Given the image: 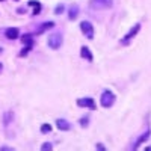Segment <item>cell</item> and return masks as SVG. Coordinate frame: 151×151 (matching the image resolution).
I'll use <instances>...</instances> for the list:
<instances>
[{
  "instance_id": "3",
  "label": "cell",
  "mask_w": 151,
  "mask_h": 151,
  "mask_svg": "<svg viewBox=\"0 0 151 151\" xmlns=\"http://www.w3.org/2000/svg\"><path fill=\"white\" fill-rule=\"evenodd\" d=\"M112 5H113V0H89V6L97 11L109 9L112 8Z\"/></svg>"
},
{
  "instance_id": "4",
  "label": "cell",
  "mask_w": 151,
  "mask_h": 151,
  "mask_svg": "<svg viewBox=\"0 0 151 151\" xmlns=\"http://www.w3.org/2000/svg\"><path fill=\"white\" fill-rule=\"evenodd\" d=\"M62 42H64V38H62L60 33H52V35L48 36V41H47L48 47L52 48V50H58V48H60Z\"/></svg>"
},
{
  "instance_id": "6",
  "label": "cell",
  "mask_w": 151,
  "mask_h": 151,
  "mask_svg": "<svg viewBox=\"0 0 151 151\" xmlns=\"http://www.w3.org/2000/svg\"><path fill=\"white\" fill-rule=\"evenodd\" d=\"M80 30L83 32V35L88 38V40H94V26H92V23L83 20L80 23Z\"/></svg>"
},
{
  "instance_id": "20",
  "label": "cell",
  "mask_w": 151,
  "mask_h": 151,
  "mask_svg": "<svg viewBox=\"0 0 151 151\" xmlns=\"http://www.w3.org/2000/svg\"><path fill=\"white\" fill-rule=\"evenodd\" d=\"M95 150H100V151H104L106 148L103 147V144H97V145H95Z\"/></svg>"
},
{
  "instance_id": "18",
  "label": "cell",
  "mask_w": 151,
  "mask_h": 151,
  "mask_svg": "<svg viewBox=\"0 0 151 151\" xmlns=\"http://www.w3.org/2000/svg\"><path fill=\"white\" fill-rule=\"evenodd\" d=\"M41 150H42V151H47V150L50 151V150H53V145L50 144V142H45V144L41 145Z\"/></svg>"
},
{
  "instance_id": "23",
  "label": "cell",
  "mask_w": 151,
  "mask_h": 151,
  "mask_svg": "<svg viewBox=\"0 0 151 151\" xmlns=\"http://www.w3.org/2000/svg\"><path fill=\"white\" fill-rule=\"evenodd\" d=\"M0 2H3V0H0Z\"/></svg>"
},
{
  "instance_id": "9",
  "label": "cell",
  "mask_w": 151,
  "mask_h": 151,
  "mask_svg": "<svg viewBox=\"0 0 151 151\" xmlns=\"http://www.w3.org/2000/svg\"><path fill=\"white\" fill-rule=\"evenodd\" d=\"M150 136H151V130L148 129L145 133H142V134L136 139V142L132 145V150H137V148H139V145H142L145 141H148V139H150Z\"/></svg>"
},
{
  "instance_id": "1",
  "label": "cell",
  "mask_w": 151,
  "mask_h": 151,
  "mask_svg": "<svg viewBox=\"0 0 151 151\" xmlns=\"http://www.w3.org/2000/svg\"><path fill=\"white\" fill-rule=\"evenodd\" d=\"M21 42L24 45V50H21V52H20V56H26L30 50L33 48V45H35V38H33L32 33H24L21 36Z\"/></svg>"
},
{
  "instance_id": "7",
  "label": "cell",
  "mask_w": 151,
  "mask_h": 151,
  "mask_svg": "<svg viewBox=\"0 0 151 151\" xmlns=\"http://www.w3.org/2000/svg\"><path fill=\"white\" fill-rule=\"evenodd\" d=\"M77 106L80 107H85V109H89V110H95V101H94V98L91 97H83V98H79L77 100Z\"/></svg>"
},
{
  "instance_id": "16",
  "label": "cell",
  "mask_w": 151,
  "mask_h": 151,
  "mask_svg": "<svg viewBox=\"0 0 151 151\" xmlns=\"http://www.w3.org/2000/svg\"><path fill=\"white\" fill-rule=\"evenodd\" d=\"M50 132H52V125H50V124H42L41 125V133L42 134H47Z\"/></svg>"
},
{
  "instance_id": "11",
  "label": "cell",
  "mask_w": 151,
  "mask_h": 151,
  "mask_svg": "<svg viewBox=\"0 0 151 151\" xmlns=\"http://www.w3.org/2000/svg\"><path fill=\"white\" fill-rule=\"evenodd\" d=\"M80 56H82L83 59H86L88 62H92V60H94V56H92V53H91L89 47H86V45H83V47L80 48Z\"/></svg>"
},
{
  "instance_id": "22",
  "label": "cell",
  "mask_w": 151,
  "mask_h": 151,
  "mask_svg": "<svg viewBox=\"0 0 151 151\" xmlns=\"http://www.w3.org/2000/svg\"><path fill=\"white\" fill-rule=\"evenodd\" d=\"M3 70V67H2V64H0V71H2Z\"/></svg>"
},
{
  "instance_id": "12",
  "label": "cell",
  "mask_w": 151,
  "mask_h": 151,
  "mask_svg": "<svg viewBox=\"0 0 151 151\" xmlns=\"http://www.w3.org/2000/svg\"><path fill=\"white\" fill-rule=\"evenodd\" d=\"M5 35H6L8 40H17V38L20 36V30L17 27H9V29L5 30Z\"/></svg>"
},
{
  "instance_id": "19",
  "label": "cell",
  "mask_w": 151,
  "mask_h": 151,
  "mask_svg": "<svg viewBox=\"0 0 151 151\" xmlns=\"http://www.w3.org/2000/svg\"><path fill=\"white\" fill-rule=\"evenodd\" d=\"M64 9H65V6H64V5H58V6H56V9H55V14H58V15H59V14H62V12H64Z\"/></svg>"
},
{
  "instance_id": "5",
  "label": "cell",
  "mask_w": 151,
  "mask_h": 151,
  "mask_svg": "<svg viewBox=\"0 0 151 151\" xmlns=\"http://www.w3.org/2000/svg\"><path fill=\"white\" fill-rule=\"evenodd\" d=\"M139 30H141V24H139V23H136L134 26H133V27H132V29H130L127 33H125V36H124L122 40H121V44L127 45V44H129V42L133 40V38L137 35V32H139Z\"/></svg>"
},
{
  "instance_id": "13",
  "label": "cell",
  "mask_w": 151,
  "mask_h": 151,
  "mask_svg": "<svg viewBox=\"0 0 151 151\" xmlns=\"http://www.w3.org/2000/svg\"><path fill=\"white\" fill-rule=\"evenodd\" d=\"M79 17V6L77 5H71L68 9V18L70 20H76Z\"/></svg>"
},
{
  "instance_id": "10",
  "label": "cell",
  "mask_w": 151,
  "mask_h": 151,
  "mask_svg": "<svg viewBox=\"0 0 151 151\" xmlns=\"http://www.w3.org/2000/svg\"><path fill=\"white\" fill-rule=\"evenodd\" d=\"M56 127L59 130H62V132H70L71 130V124L67 119H64V118H59V119H56Z\"/></svg>"
},
{
  "instance_id": "2",
  "label": "cell",
  "mask_w": 151,
  "mask_h": 151,
  "mask_svg": "<svg viewBox=\"0 0 151 151\" xmlns=\"http://www.w3.org/2000/svg\"><path fill=\"white\" fill-rule=\"evenodd\" d=\"M115 100H116L115 94H113L112 91H109V89H106V91H103L101 97H100V103H101L103 107L109 109V107H112L113 104H115Z\"/></svg>"
},
{
  "instance_id": "21",
  "label": "cell",
  "mask_w": 151,
  "mask_h": 151,
  "mask_svg": "<svg viewBox=\"0 0 151 151\" xmlns=\"http://www.w3.org/2000/svg\"><path fill=\"white\" fill-rule=\"evenodd\" d=\"M14 148H11V147H0V151H12Z\"/></svg>"
},
{
  "instance_id": "15",
  "label": "cell",
  "mask_w": 151,
  "mask_h": 151,
  "mask_svg": "<svg viewBox=\"0 0 151 151\" xmlns=\"http://www.w3.org/2000/svg\"><path fill=\"white\" fill-rule=\"evenodd\" d=\"M29 6H33V14H40L41 12V3L40 2H35V0H29Z\"/></svg>"
},
{
  "instance_id": "14",
  "label": "cell",
  "mask_w": 151,
  "mask_h": 151,
  "mask_svg": "<svg viewBox=\"0 0 151 151\" xmlns=\"http://www.w3.org/2000/svg\"><path fill=\"white\" fill-rule=\"evenodd\" d=\"M12 119H14V112L12 110H8L3 113V125L5 127H8V125L12 122Z\"/></svg>"
},
{
  "instance_id": "17",
  "label": "cell",
  "mask_w": 151,
  "mask_h": 151,
  "mask_svg": "<svg viewBox=\"0 0 151 151\" xmlns=\"http://www.w3.org/2000/svg\"><path fill=\"white\" fill-rule=\"evenodd\" d=\"M79 124L82 125V127H88V125H89V118H88V116H82Z\"/></svg>"
},
{
  "instance_id": "8",
  "label": "cell",
  "mask_w": 151,
  "mask_h": 151,
  "mask_svg": "<svg viewBox=\"0 0 151 151\" xmlns=\"http://www.w3.org/2000/svg\"><path fill=\"white\" fill-rule=\"evenodd\" d=\"M53 27H55V23L53 21H44V23H41L40 26L35 29V36L36 35H41V33H44V32H47L50 29H53Z\"/></svg>"
}]
</instances>
